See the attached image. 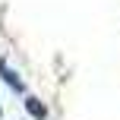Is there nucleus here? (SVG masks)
<instances>
[{
	"instance_id": "f03ea898",
	"label": "nucleus",
	"mask_w": 120,
	"mask_h": 120,
	"mask_svg": "<svg viewBox=\"0 0 120 120\" xmlns=\"http://www.w3.org/2000/svg\"><path fill=\"white\" fill-rule=\"evenodd\" d=\"M25 111H29V114L35 117V120H44V117H48V108H44L38 98H32V95L25 98Z\"/></svg>"
},
{
	"instance_id": "f257e3e1",
	"label": "nucleus",
	"mask_w": 120,
	"mask_h": 120,
	"mask_svg": "<svg viewBox=\"0 0 120 120\" xmlns=\"http://www.w3.org/2000/svg\"><path fill=\"white\" fill-rule=\"evenodd\" d=\"M0 79H3V82L10 85L13 92H25V85H22V79H19L16 73L10 70V66H6V60H0Z\"/></svg>"
}]
</instances>
